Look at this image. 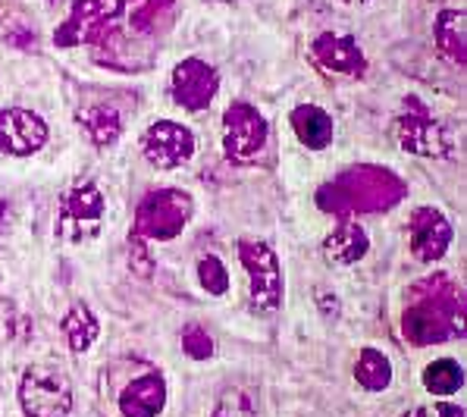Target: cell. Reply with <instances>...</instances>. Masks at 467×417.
<instances>
[{
	"label": "cell",
	"mask_w": 467,
	"mask_h": 417,
	"mask_svg": "<svg viewBox=\"0 0 467 417\" xmlns=\"http://www.w3.org/2000/svg\"><path fill=\"white\" fill-rule=\"evenodd\" d=\"M401 333L411 345H433L449 336H464V295L451 286L433 289V298L408 308Z\"/></svg>",
	"instance_id": "obj_1"
},
{
	"label": "cell",
	"mask_w": 467,
	"mask_h": 417,
	"mask_svg": "<svg viewBox=\"0 0 467 417\" xmlns=\"http://www.w3.org/2000/svg\"><path fill=\"white\" fill-rule=\"evenodd\" d=\"M19 401L28 417H67L73 412V383L54 364H32L19 383Z\"/></svg>",
	"instance_id": "obj_2"
},
{
	"label": "cell",
	"mask_w": 467,
	"mask_h": 417,
	"mask_svg": "<svg viewBox=\"0 0 467 417\" xmlns=\"http://www.w3.org/2000/svg\"><path fill=\"white\" fill-rule=\"evenodd\" d=\"M192 198L185 192H154L141 201L139 217L132 226V239H161L170 242L182 233V226L192 217Z\"/></svg>",
	"instance_id": "obj_3"
},
{
	"label": "cell",
	"mask_w": 467,
	"mask_h": 417,
	"mask_svg": "<svg viewBox=\"0 0 467 417\" xmlns=\"http://www.w3.org/2000/svg\"><path fill=\"white\" fill-rule=\"evenodd\" d=\"M239 257L248 270L251 279V308L257 314H273L283 298V273H279V261L270 245L264 242H239Z\"/></svg>",
	"instance_id": "obj_4"
},
{
	"label": "cell",
	"mask_w": 467,
	"mask_h": 417,
	"mask_svg": "<svg viewBox=\"0 0 467 417\" xmlns=\"http://www.w3.org/2000/svg\"><path fill=\"white\" fill-rule=\"evenodd\" d=\"M100 220H104V198H100L98 185L82 182L69 189L60 201L57 211V235L63 242H85L95 239L100 233Z\"/></svg>",
	"instance_id": "obj_5"
},
{
	"label": "cell",
	"mask_w": 467,
	"mask_h": 417,
	"mask_svg": "<svg viewBox=\"0 0 467 417\" xmlns=\"http://www.w3.org/2000/svg\"><path fill=\"white\" fill-rule=\"evenodd\" d=\"M119 19V0H76L69 19L57 26L54 45L76 47L82 41H100Z\"/></svg>",
	"instance_id": "obj_6"
},
{
	"label": "cell",
	"mask_w": 467,
	"mask_h": 417,
	"mask_svg": "<svg viewBox=\"0 0 467 417\" xmlns=\"http://www.w3.org/2000/svg\"><path fill=\"white\" fill-rule=\"evenodd\" d=\"M267 145V120L251 104H229L223 113V151L233 163H248Z\"/></svg>",
	"instance_id": "obj_7"
},
{
	"label": "cell",
	"mask_w": 467,
	"mask_h": 417,
	"mask_svg": "<svg viewBox=\"0 0 467 417\" xmlns=\"http://www.w3.org/2000/svg\"><path fill=\"white\" fill-rule=\"evenodd\" d=\"M395 139L408 154L418 157H445L449 154V135L445 129L430 117V110L420 100H408V113L395 123Z\"/></svg>",
	"instance_id": "obj_8"
},
{
	"label": "cell",
	"mask_w": 467,
	"mask_h": 417,
	"mask_svg": "<svg viewBox=\"0 0 467 417\" xmlns=\"http://www.w3.org/2000/svg\"><path fill=\"white\" fill-rule=\"evenodd\" d=\"M220 89V76L211 63L189 57L172 69V100L185 110H204Z\"/></svg>",
	"instance_id": "obj_9"
},
{
	"label": "cell",
	"mask_w": 467,
	"mask_h": 417,
	"mask_svg": "<svg viewBox=\"0 0 467 417\" xmlns=\"http://www.w3.org/2000/svg\"><path fill=\"white\" fill-rule=\"evenodd\" d=\"M145 157L161 170L182 167L185 161L195 157V135L172 120H161L145 132Z\"/></svg>",
	"instance_id": "obj_10"
},
{
	"label": "cell",
	"mask_w": 467,
	"mask_h": 417,
	"mask_svg": "<svg viewBox=\"0 0 467 417\" xmlns=\"http://www.w3.org/2000/svg\"><path fill=\"white\" fill-rule=\"evenodd\" d=\"M47 145V126L41 117L23 107L0 110V151L13 157H28Z\"/></svg>",
	"instance_id": "obj_11"
},
{
	"label": "cell",
	"mask_w": 467,
	"mask_h": 417,
	"mask_svg": "<svg viewBox=\"0 0 467 417\" xmlns=\"http://www.w3.org/2000/svg\"><path fill=\"white\" fill-rule=\"evenodd\" d=\"M408 233H411L414 257L423 264L440 261L451 245V223L436 207H418L408 220Z\"/></svg>",
	"instance_id": "obj_12"
},
{
	"label": "cell",
	"mask_w": 467,
	"mask_h": 417,
	"mask_svg": "<svg viewBox=\"0 0 467 417\" xmlns=\"http://www.w3.org/2000/svg\"><path fill=\"white\" fill-rule=\"evenodd\" d=\"M311 54L323 69L339 76H364L368 60H364V50L355 41V35H336L323 32L311 41Z\"/></svg>",
	"instance_id": "obj_13"
},
{
	"label": "cell",
	"mask_w": 467,
	"mask_h": 417,
	"mask_svg": "<svg viewBox=\"0 0 467 417\" xmlns=\"http://www.w3.org/2000/svg\"><path fill=\"white\" fill-rule=\"evenodd\" d=\"M163 405H167V380L157 370L132 380L123 390V395H119L123 417H157L163 412Z\"/></svg>",
	"instance_id": "obj_14"
},
{
	"label": "cell",
	"mask_w": 467,
	"mask_h": 417,
	"mask_svg": "<svg viewBox=\"0 0 467 417\" xmlns=\"http://www.w3.org/2000/svg\"><path fill=\"white\" fill-rule=\"evenodd\" d=\"M368 251H370L368 233L351 220H345L342 226H336L333 233L327 235V242H323V257H327L329 264H342V267L358 264Z\"/></svg>",
	"instance_id": "obj_15"
},
{
	"label": "cell",
	"mask_w": 467,
	"mask_h": 417,
	"mask_svg": "<svg viewBox=\"0 0 467 417\" xmlns=\"http://www.w3.org/2000/svg\"><path fill=\"white\" fill-rule=\"evenodd\" d=\"M464 32H467L464 10H442L440 16H436V26H433L436 50H440L449 63H455V67H464V60H467Z\"/></svg>",
	"instance_id": "obj_16"
},
{
	"label": "cell",
	"mask_w": 467,
	"mask_h": 417,
	"mask_svg": "<svg viewBox=\"0 0 467 417\" xmlns=\"http://www.w3.org/2000/svg\"><path fill=\"white\" fill-rule=\"evenodd\" d=\"M292 132L298 135V141L311 151H323L333 141V120H329L327 110L311 104H301L296 113H292Z\"/></svg>",
	"instance_id": "obj_17"
},
{
	"label": "cell",
	"mask_w": 467,
	"mask_h": 417,
	"mask_svg": "<svg viewBox=\"0 0 467 417\" xmlns=\"http://www.w3.org/2000/svg\"><path fill=\"white\" fill-rule=\"evenodd\" d=\"M78 123L88 129L91 141L98 148H107L119 139L123 132V117H119L117 107H107V104H91V107H82L78 110Z\"/></svg>",
	"instance_id": "obj_18"
},
{
	"label": "cell",
	"mask_w": 467,
	"mask_h": 417,
	"mask_svg": "<svg viewBox=\"0 0 467 417\" xmlns=\"http://www.w3.org/2000/svg\"><path fill=\"white\" fill-rule=\"evenodd\" d=\"M60 329H63V336H67L69 349H73L76 355H82V351H88L91 345H95L100 327H98V318L88 311V308H85V305H73L67 314H63Z\"/></svg>",
	"instance_id": "obj_19"
},
{
	"label": "cell",
	"mask_w": 467,
	"mask_h": 417,
	"mask_svg": "<svg viewBox=\"0 0 467 417\" xmlns=\"http://www.w3.org/2000/svg\"><path fill=\"white\" fill-rule=\"evenodd\" d=\"M355 380L370 392H383L392 383V364L383 351L377 349H364L361 358L355 364Z\"/></svg>",
	"instance_id": "obj_20"
},
{
	"label": "cell",
	"mask_w": 467,
	"mask_h": 417,
	"mask_svg": "<svg viewBox=\"0 0 467 417\" xmlns=\"http://www.w3.org/2000/svg\"><path fill=\"white\" fill-rule=\"evenodd\" d=\"M423 386H427V392H433V395L458 392L464 386L462 364L451 361V358H440V361L427 364V368H423Z\"/></svg>",
	"instance_id": "obj_21"
},
{
	"label": "cell",
	"mask_w": 467,
	"mask_h": 417,
	"mask_svg": "<svg viewBox=\"0 0 467 417\" xmlns=\"http://www.w3.org/2000/svg\"><path fill=\"white\" fill-rule=\"evenodd\" d=\"M182 351L192 358V361H211L213 358L211 333H207L204 327H198V323H189V327L182 329Z\"/></svg>",
	"instance_id": "obj_22"
},
{
	"label": "cell",
	"mask_w": 467,
	"mask_h": 417,
	"mask_svg": "<svg viewBox=\"0 0 467 417\" xmlns=\"http://www.w3.org/2000/svg\"><path fill=\"white\" fill-rule=\"evenodd\" d=\"M198 279H201V286H204V289L211 292V295H223V292L229 289V273H226V267H223L220 257H213V255L201 257Z\"/></svg>",
	"instance_id": "obj_23"
},
{
	"label": "cell",
	"mask_w": 467,
	"mask_h": 417,
	"mask_svg": "<svg viewBox=\"0 0 467 417\" xmlns=\"http://www.w3.org/2000/svg\"><path fill=\"white\" fill-rule=\"evenodd\" d=\"M211 417H257L254 414V405L251 399L242 390H226L220 395L217 408H213Z\"/></svg>",
	"instance_id": "obj_24"
},
{
	"label": "cell",
	"mask_w": 467,
	"mask_h": 417,
	"mask_svg": "<svg viewBox=\"0 0 467 417\" xmlns=\"http://www.w3.org/2000/svg\"><path fill=\"white\" fill-rule=\"evenodd\" d=\"M401 417H464V408L449 405V401H436V405H418L414 412H405Z\"/></svg>",
	"instance_id": "obj_25"
},
{
	"label": "cell",
	"mask_w": 467,
	"mask_h": 417,
	"mask_svg": "<svg viewBox=\"0 0 467 417\" xmlns=\"http://www.w3.org/2000/svg\"><path fill=\"white\" fill-rule=\"evenodd\" d=\"M348 4H364V0H348Z\"/></svg>",
	"instance_id": "obj_26"
}]
</instances>
